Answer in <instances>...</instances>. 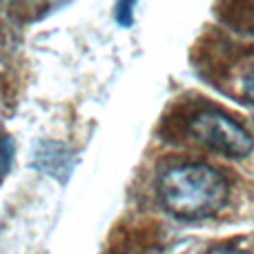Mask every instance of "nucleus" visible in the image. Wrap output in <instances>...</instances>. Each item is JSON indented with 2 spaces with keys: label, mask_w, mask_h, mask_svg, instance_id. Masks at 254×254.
<instances>
[{
  "label": "nucleus",
  "mask_w": 254,
  "mask_h": 254,
  "mask_svg": "<svg viewBox=\"0 0 254 254\" xmlns=\"http://www.w3.org/2000/svg\"><path fill=\"white\" fill-rule=\"evenodd\" d=\"M188 131L194 140L207 149L228 158H246L252 152L254 140L237 121L216 110H201L190 119Z\"/></svg>",
  "instance_id": "f03ea898"
},
{
  "label": "nucleus",
  "mask_w": 254,
  "mask_h": 254,
  "mask_svg": "<svg viewBox=\"0 0 254 254\" xmlns=\"http://www.w3.org/2000/svg\"><path fill=\"white\" fill-rule=\"evenodd\" d=\"M158 198L176 219H207L225 205L228 181L207 163H181L161 174Z\"/></svg>",
  "instance_id": "f257e3e1"
},
{
  "label": "nucleus",
  "mask_w": 254,
  "mask_h": 254,
  "mask_svg": "<svg viewBox=\"0 0 254 254\" xmlns=\"http://www.w3.org/2000/svg\"><path fill=\"white\" fill-rule=\"evenodd\" d=\"M7 2H29V0H7Z\"/></svg>",
  "instance_id": "0eeeda50"
},
{
  "label": "nucleus",
  "mask_w": 254,
  "mask_h": 254,
  "mask_svg": "<svg viewBox=\"0 0 254 254\" xmlns=\"http://www.w3.org/2000/svg\"><path fill=\"white\" fill-rule=\"evenodd\" d=\"M9 156H7V147H2L0 149V181H2V176H4V172H7V165H9Z\"/></svg>",
  "instance_id": "423d86ee"
},
{
  "label": "nucleus",
  "mask_w": 254,
  "mask_h": 254,
  "mask_svg": "<svg viewBox=\"0 0 254 254\" xmlns=\"http://www.w3.org/2000/svg\"><path fill=\"white\" fill-rule=\"evenodd\" d=\"M207 254H252L248 250H241V248H230V246H221V248H214Z\"/></svg>",
  "instance_id": "39448f33"
},
{
  "label": "nucleus",
  "mask_w": 254,
  "mask_h": 254,
  "mask_svg": "<svg viewBox=\"0 0 254 254\" xmlns=\"http://www.w3.org/2000/svg\"><path fill=\"white\" fill-rule=\"evenodd\" d=\"M243 98L254 105V69L248 74V78L243 80Z\"/></svg>",
  "instance_id": "20e7f679"
},
{
  "label": "nucleus",
  "mask_w": 254,
  "mask_h": 254,
  "mask_svg": "<svg viewBox=\"0 0 254 254\" xmlns=\"http://www.w3.org/2000/svg\"><path fill=\"white\" fill-rule=\"evenodd\" d=\"M134 7H136V0H119L116 2V22L121 25H129L131 18H134Z\"/></svg>",
  "instance_id": "7ed1b4c3"
}]
</instances>
